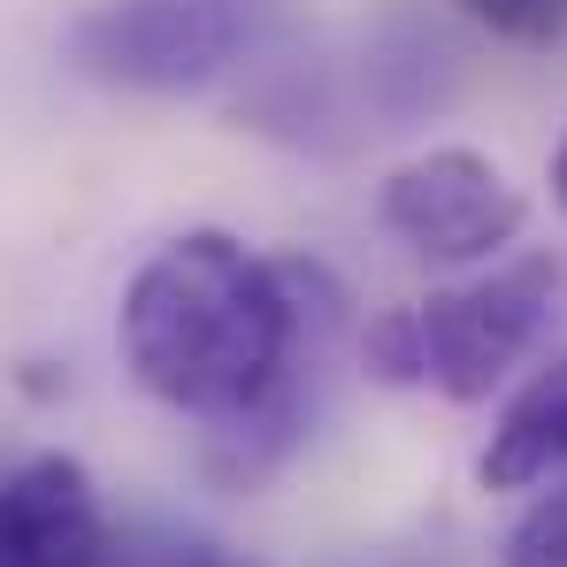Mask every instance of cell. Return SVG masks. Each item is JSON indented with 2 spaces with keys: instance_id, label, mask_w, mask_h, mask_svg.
I'll use <instances>...</instances> for the list:
<instances>
[{
  "instance_id": "obj_3",
  "label": "cell",
  "mask_w": 567,
  "mask_h": 567,
  "mask_svg": "<svg viewBox=\"0 0 567 567\" xmlns=\"http://www.w3.org/2000/svg\"><path fill=\"white\" fill-rule=\"evenodd\" d=\"M246 0H100L70 23V62L115 93H199L238 62Z\"/></svg>"
},
{
  "instance_id": "obj_9",
  "label": "cell",
  "mask_w": 567,
  "mask_h": 567,
  "mask_svg": "<svg viewBox=\"0 0 567 567\" xmlns=\"http://www.w3.org/2000/svg\"><path fill=\"white\" fill-rule=\"evenodd\" d=\"M131 567H246V560H230L223 545H199V537H162V545H146Z\"/></svg>"
},
{
  "instance_id": "obj_5",
  "label": "cell",
  "mask_w": 567,
  "mask_h": 567,
  "mask_svg": "<svg viewBox=\"0 0 567 567\" xmlns=\"http://www.w3.org/2000/svg\"><path fill=\"white\" fill-rule=\"evenodd\" d=\"M107 506L85 461L39 453L0 483V567H107Z\"/></svg>"
},
{
  "instance_id": "obj_1",
  "label": "cell",
  "mask_w": 567,
  "mask_h": 567,
  "mask_svg": "<svg viewBox=\"0 0 567 567\" xmlns=\"http://www.w3.org/2000/svg\"><path fill=\"white\" fill-rule=\"evenodd\" d=\"M307 269L261 261L230 230H185L123 291L115 346L138 391L199 422H254L299 391L307 353Z\"/></svg>"
},
{
  "instance_id": "obj_4",
  "label": "cell",
  "mask_w": 567,
  "mask_h": 567,
  "mask_svg": "<svg viewBox=\"0 0 567 567\" xmlns=\"http://www.w3.org/2000/svg\"><path fill=\"white\" fill-rule=\"evenodd\" d=\"M383 230L437 261V269H468V261H498L522 223H529V199L506 185V169L475 146H430L414 162H399L377 192Z\"/></svg>"
},
{
  "instance_id": "obj_8",
  "label": "cell",
  "mask_w": 567,
  "mask_h": 567,
  "mask_svg": "<svg viewBox=\"0 0 567 567\" xmlns=\"http://www.w3.org/2000/svg\"><path fill=\"white\" fill-rule=\"evenodd\" d=\"M491 39H514V47H553L567 31V0H461Z\"/></svg>"
},
{
  "instance_id": "obj_2",
  "label": "cell",
  "mask_w": 567,
  "mask_h": 567,
  "mask_svg": "<svg viewBox=\"0 0 567 567\" xmlns=\"http://www.w3.org/2000/svg\"><path fill=\"white\" fill-rule=\"evenodd\" d=\"M553 307H560V261L522 254V261H498L453 291L377 315L361 338V361L377 383L475 406L506 383V369H522V353L545 338Z\"/></svg>"
},
{
  "instance_id": "obj_7",
  "label": "cell",
  "mask_w": 567,
  "mask_h": 567,
  "mask_svg": "<svg viewBox=\"0 0 567 567\" xmlns=\"http://www.w3.org/2000/svg\"><path fill=\"white\" fill-rule=\"evenodd\" d=\"M498 567H567V483L537 491L514 514V529L498 545Z\"/></svg>"
},
{
  "instance_id": "obj_6",
  "label": "cell",
  "mask_w": 567,
  "mask_h": 567,
  "mask_svg": "<svg viewBox=\"0 0 567 567\" xmlns=\"http://www.w3.org/2000/svg\"><path fill=\"white\" fill-rule=\"evenodd\" d=\"M483 491H537V483H567V353H553L537 377L522 383L483 445Z\"/></svg>"
},
{
  "instance_id": "obj_10",
  "label": "cell",
  "mask_w": 567,
  "mask_h": 567,
  "mask_svg": "<svg viewBox=\"0 0 567 567\" xmlns=\"http://www.w3.org/2000/svg\"><path fill=\"white\" fill-rule=\"evenodd\" d=\"M553 199L567 207V138H560V154H553Z\"/></svg>"
}]
</instances>
